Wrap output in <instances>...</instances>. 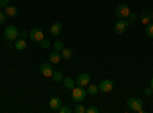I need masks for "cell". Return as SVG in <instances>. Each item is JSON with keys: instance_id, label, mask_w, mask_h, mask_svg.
I'll use <instances>...</instances> for the list:
<instances>
[{"instance_id": "obj_1", "label": "cell", "mask_w": 153, "mask_h": 113, "mask_svg": "<svg viewBox=\"0 0 153 113\" xmlns=\"http://www.w3.org/2000/svg\"><path fill=\"white\" fill-rule=\"evenodd\" d=\"M86 98H87V90H84V87L75 86L72 89V101L74 103H83V101H86Z\"/></svg>"}, {"instance_id": "obj_2", "label": "cell", "mask_w": 153, "mask_h": 113, "mask_svg": "<svg viewBox=\"0 0 153 113\" xmlns=\"http://www.w3.org/2000/svg\"><path fill=\"white\" fill-rule=\"evenodd\" d=\"M126 104H127V107H129L130 110H133V112H138V113H143L144 112V109H143V101L139 98H129L126 101Z\"/></svg>"}, {"instance_id": "obj_3", "label": "cell", "mask_w": 153, "mask_h": 113, "mask_svg": "<svg viewBox=\"0 0 153 113\" xmlns=\"http://www.w3.org/2000/svg\"><path fill=\"white\" fill-rule=\"evenodd\" d=\"M19 35H20V32H19V29L16 26H6V29L3 32V37L9 41H16L19 38Z\"/></svg>"}, {"instance_id": "obj_4", "label": "cell", "mask_w": 153, "mask_h": 113, "mask_svg": "<svg viewBox=\"0 0 153 113\" xmlns=\"http://www.w3.org/2000/svg\"><path fill=\"white\" fill-rule=\"evenodd\" d=\"M130 12H132L130 8L127 6V5H124V3H120V5L117 6V9H115V14H117L120 18H127Z\"/></svg>"}, {"instance_id": "obj_5", "label": "cell", "mask_w": 153, "mask_h": 113, "mask_svg": "<svg viewBox=\"0 0 153 113\" xmlns=\"http://www.w3.org/2000/svg\"><path fill=\"white\" fill-rule=\"evenodd\" d=\"M129 28V21H127V18L124 20V18H120L117 23H115V32L117 34H124L126 32V29Z\"/></svg>"}, {"instance_id": "obj_6", "label": "cell", "mask_w": 153, "mask_h": 113, "mask_svg": "<svg viewBox=\"0 0 153 113\" xmlns=\"http://www.w3.org/2000/svg\"><path fill=\"white\" fill-rule=\"evenodd\" d=\"M29 38H31V40H34V41H38V43H40V41L45 38V34H43V31H42V29H38V28H32V29L29 31Z\"/></svg>"}, {"instance_id": "obj_7", "label": "cell", "mask_w": 153, "mask_h": 113, "mask_svg": "<svg viewBox=\"0 0 153 113\" xmlns=\"http://www.w3.org/2000/svg\"><path fill=\"white\" fill-rule=\"evenodd\" d=\"M40 72H42L43 77L51 78V77H52V73H54V70H52V63H51V61L43 63V64L40 66Z\"/></svg>"}, {"instance_id": "obj_8", "label": "cell", "mask_w": 153, "mask_h": 113, "mask_svg": "<svg viewBox=\"0 0 153 113\" xmlns=\"http://www.w3.org/2000/svg\"><path fill=\"white\" fill-rule=\"evenodd\" d=\"M98 89H100L101 92H104V93L112 92V90H113V81H112V80H103V81L100 83Z\"/></svg>"}, {"instance_id": "obj_9", "label": "cell", "mask_w": 153, "mask_h": 113, "mask_svg": "<svg viewBox=\"0 0 153 113\" xmlns=\"http://www.w3.org/2000/svg\"><path fill=\"white\" fill-rule=\"evenodd\" d=\"M89 81H91V77H89V73H80L78 77H76V80H75L76 86H81V87L89 86Z\"/></svg>"}, {"instance_id": "obj_10", "label": "cell", "mask_w": 153, "mask_h": 113, "mask_svg": "<svg viewBox=\"0 0 153 113\" xmlns=\"http://www.w3.org/2000/svg\"><path fill=\"white\" fill-rule=\"evenodd\" d=\"M49 107L52 112H58V109L61 107V98L60 96H52L49 101Z\"/></svg>"}, {"instance_id": "obj_11", "label": "cell", "mask_w": 153, "mask_h": 113, "mask_svg": "<svg viewBox=\"0 0 153 113\" xmlns=\"http://www.w3.org/2000/svg\"><path fill=\"white\" fill-rule=\"evenodd\" d=\"M5 14H6V17L14 18V17H17V14H19V9H17V6H14V5H8V6L5 8Z\"/></svg>"}, {"instance_id": "obj_12", "label": "cell", "mask_w": 153, "mask_h": 113, "mask_svg": "<svg viewBox=\"0 0 153 113\" xmlns=\"http://www.w3.org/2000/svg\"><path fill=\"white\" fill-rule=\"evenodd\" d=\"M61 29H63V24H61L60 21H57V23H52V26H51L49 32H51V35L57 37V35H60V34H61Z\"/></svg>"}, {"instance_id": "obj_13", "label": "cell", "mask_w": 153, "mask_h": 113, "mask_svg": "<svg viewBox=\"0 0 153 113\" xmlns=\"http://www.w3.org/2000/svg\"><path fill=\"white\" fill-rule=\"evenodd\" d=\"M60 60H61V52L54 49L52 54H49V61L52 63V64H57V63H60Z\"/></svg>"}, {"instance_id": "obj_14", "label": "cell", "mask_w": 153, "mask_h": 113, "mask_svg": "<svg viewBox=\"0 0 153 113\" xmlns=\"http://www.w3.org/2000/svg\"><path fill=\"white\" fill-rule=\"evenodd\" d=\"M63 83H65V87H66L68 90H72L74 87L76 86L75 80H74V78H69V77H65V78H63Z\"/></svg>"}, {"instance_id": "obj_15", "label": "cell", "mask_w": 153, "mask_h": 113, "mask_svg": "<svg viewBox=\"0 0 153 113\" xmlns=\"http://www.w3.org/2000/svg\"><path fill=\"white\" fill-rule=\"evenodd\" d=\"M16 49L17 51H25V49H26V40L25 38H17L16 40Z\"/></svg>"}, {"instance_id": "obj_16", "label": "cell", "mask_w": 153, "mask_h": 113, "mask_svg": "<svg viewBox=\"0 0 153 113\" xmlns=\"http://www.w3.org/2000/svg\"><path fill=\"white\" fill-rule=\"evenodd\" d=\"M152 21V14H149V12H143L141 14V23L143 24H149Z\"/></svg>"}, {"instance_id": "obj_17", "label": "cell", "mask_w": 153, "mask_h": 113, "mask_svg": "<svg viewBox=\"0 0 153 113\" xmlns=\"http://www.w3.org/2000/svg\"><path fill=\"white\" fill-rule=\"evenodd\" d=\"M61 58H65V60H69V58H72V49H69V47H65L61 51Z\"/></svg>"}, {"instance_id": "obj_18", "label": "cell", "mask_w": 153, "mask_h": 113, "mask_svg": "<svg viewBox=\"0 0 153 113\" xmlns=\"http://www.w3.org/2000/svg\"><path fill=\"white\" fill-rule=\"evenodd\" d=\"M51 78H52L55 83H60V81H63V78H65V77H63V73L60 70H57V72L52 73V77H51Z\"/></svg>"}, {"instance_id": "obj_19", "label": "cell", "mask_w": 153, "mask_h": 113, "mask_svg": "<svg viewBox=\"0 0 153 113\" xmlns=\"http://www.w3.org/2000/svg\"><path fill=\"white\" fill-rule=\"evenodd\" d=\"M146 34L149 38H153V21H150L149 24H146Z\"/></svg>"}, {"instance_id": "obj_20", "label": "cell", "mask_w": 153, "mask_h": 113, "mask_svg": "<svg viewBox=\"0 0 153 113\" xmlns=\"http://www.w3.org/2000/svg\"><path fill=\"white\" fill-rule=\"evenodd\" d=\"M98 92H100L98 86H95V84H91V86H89V89H87V93H89V95L94 96V95H97Z\"/></svg>"}, {"instance_id": "obj_21", "label": "cell", "mask_w": 153, "mask_h": 113, "mask_svg": "<svg viewBox=\"0 0 153 113\" xmlns=\"http://www.w3.org/2000/svg\"><path fill=\"white\" fill-rule=\"evenodd\" d=\"M54 49H55V51H58V52H61L63 49H65V44H63V41H55V43H54Z\"/></svg>"}, {"instance_id": "obj_22", "label": "cell", "mask_w": 153, "mask_h": 113, "mask_svg": "<svg viewBox=\"0 0 153 113\" xmlns=\"http://www.w3.org/2000/svg\"><path fill=\"white\" fill-rule=\"evenodd\" d=\"M136 18H138V14H135V12H130L129 17H127V21H129V24H132Z\"/></svg>"}, {"instance_id": "obj_23", "label": "cell", "mask_w": 153, "mask_h": 113, "mask_svg": "<svg viewBox=\"0 0 153 113\" xmlns=\"http://www.w3.org/2000/svg\"><path fill=\"white\" fill-rule=\"evenodd\" d=\"M74 112H75V113H84V112H86V109H84L81 104H76V106H75V109H74Z\"/></svg>"}, {"instance_id": "obj_24", "label": "cell", "mask_w": 153, "mask_h": 113, "mask_svg": "<svg viewBox=\"0 0 153 113\" xmlns=\"http://www.w3.org/2000/svg\"><path fill=\"white\" fill-rule=\"evenodd\" d=\"M86 112H87V113H98L100 110H98V107H95V106H89V107L86 109Z\"/></svg>"}, {"instance_id": "obj_25", "label": "cell", "mask_w": 153, "mask_h": 113, "mask_svg": "<svg viewBox=\"0 0 153 113\" xmlns=\"http://www.w3.org/2000/svg\"><path fill=\"white\" fill-rule=\"evenodd\" d=\"M40 44H42V47H43V49H48V47L51 46V41H49V40H46V38H43V40L40 41Z\"/></svg>"}, {"instance_id": "obj_26", "label": "cell", "mask_w": 153, "mask_h": 113, "mask_svg": "<svg viewBox=\"0 0 153 113\" xmlns=\"http://www.w3.org/2000/svg\"><path fill=\"white\" fill-rule=\"evenodd\" d=\"M58 112H60V113H71V112H72V109H69V107H66V106H65V107L61 106V107L58 109Z\"/></svg>"}, {"instance_id": "obj_27", "label": "cell", "mask_w": 153, "mask_h": 113, "mask_svg": "<svg viewBox=\"0 0 153 113\" xmlns=\"http://www.w3.org/2000/svg\"><path fill=\"white\" fill-rule=\"evenodd\" d=\"M6 14H5V12H2V11H0V24H3L5 21H6Z\"/></svg>"}, {"instance_id": "obj_28", "label": "cell", "mask_w": 153, "mask_h": 113, "mask_svg": "<svg viewBox=\"0 0 153 113\" xmlns=\"http://www.w3.org/2000/svg\"><path fill=\"white\" fill-rule=\"evenodd\" d=\"M9 5V0H0V8H6Z\"/></svg>"}, {"instance_id": "obj_29", "label": "cell", "mask_w": 153, "mask_h": 113, "mask_svg": "<svg viewBox=\"0 0 153 113\" xmlns=\"http://www.w3.org/2000/svg\"><path fill=\"white\" fill-rule=\"evenodd\" d=\"M144 93H146V95H152V93H153V89H152V87H146Z\"/></svg>"}, {"instance_id": "obj_30", "label": "cell", "mask_w": 153, "mask_h": 113, "mask_svg": "<svg viewBox=\"0 0 153 113\" xmlns=\"http://www.w3.org/2000/svg\"><path fill=\"white\" fill-rule=\"evenodd\" d=\"M26 35H28V32H26V31H22V32H20V37H22V38H25Z\"/></svg>"}, {"instance_id": "obj_31", "label": "cell", "mask_w": 153, "mask_h": 113, "mask_svg": "<svg viewBox=\"0 0 153 113\" xmlns=\"http://www.w3.org/2000/svg\"><path fill=\"white\" fill-rule=\"evenodd\" d=\"M150 87H152V89H153V78L150 80Z\"/></svg>"}, {"instance_id": "obj_32", "label": "cell", "mask_w": 153, "mask_h": 113, "mask_svg": "<svg viewBox=\"0 0 153 113\" xmlns=\"http://www.w3.org/2000/svg\"><path fill=\"white\" fill-rule=\"evenodd\" d=\"M152 21H153V12H152Z\"/></svg>"}, {"instance_id": "obj_33", "label": "cell", "mask_w": 153, "mask_h": 113, "mask_svg": "<svg viewBox=\"0 0 153 113\" xmlns=\"http://www.w3.org/2000/svg\"><path fill=\"white\" fill-rule=\"evenodd\" d=\"M152 98H153V93H152Z\"/></svg>"}]
</instances>
